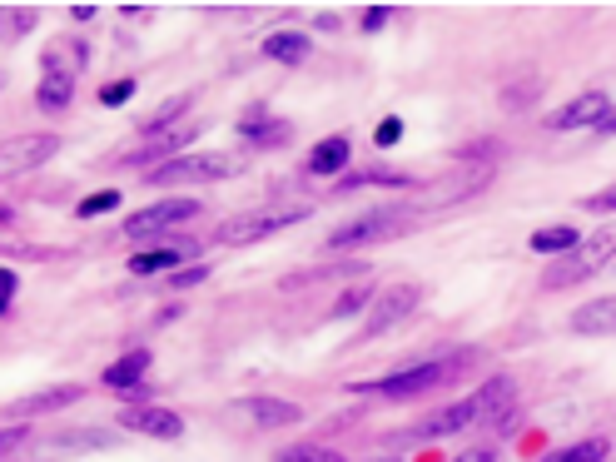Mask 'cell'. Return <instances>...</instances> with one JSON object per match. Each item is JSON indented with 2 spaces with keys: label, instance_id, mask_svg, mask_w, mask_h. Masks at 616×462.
I'll use <instances>...</instances> for the list:
<instances>
[{
  "label": "cell",
  "instance_id": "1",
  "mask_svg": "<svg viewBox=\"0 0 616 462\" xmlns=\"http://www.w3.org/2000/svg\"><path fill=\"white\" fill-rule=\"evenodd\" d=\"M467 363H472V353H443V358L413 363V368H403V373H388V378L358 383V393H383V398H423V393H433V388L453 383Z\"/></svg>",
  "mask_w": 616,
  "mask_h": 462
},
{
  "label": "cell",
  "instance_id": "2",
  "mask_svg": "<svg viewBox=\"0 0 616 462\" xmlns=\"http://www.w3.org/2000/svg\"><path fill=\"white\" fill-rule=\"evenodd\" d=\"M607 249H612V239H607V234H597L592 244H577L567 259H552V264L542 269V289H572V284L592 279V274L607 264Z\"/></svg>",
  "mask_w": 616,
  "mask_h": 462
},
{
  "label": "cell",
  "instance_id": "3",
  "mask_svg": "<svg viewBox=\"0 0 616 462\" xmlns=\"http://www.w3.org/2000/svg\"><path fill=\"white\" fill-rule=\"evenodd\" d=\"M403 219H408L403 209H373V214H363V219L333 229V234H328V249H363V244L393 239V234L403 229Z\"/></svg>",
  "mask_w": 616,
  "mask_h": 462
},
{
  "label": "cell",
  "instance_id": "4",
  "mask_svg": "<svg viewBox=\"0 0 616 462\" xmlns=\"http://www.w3.org/2000/svg\"><path fill=\"white\" fill-rule=\"evenodd\" d=\"M607 120H612V100L602 90H587L572 105H562L557 115H547V130H602Z\"/></svg>",
  "mask_w": 616,
  "mask_h": 462
},
{
  "label": "cell",
  "instance_id": "5",
  "mask_svg": "<svg viewBox=\"0 0 616 462\" xmlns=\"http://www.w3.org/2000/svg\"><path fill=\"white\" fill-rule=\"evenodd\" d=\"M229 174H234V159L229 154H189V159L159 164L150 179H159V184H184V179L204 184V179H229Z\"/></svg>",
  "mask_w": 616,
  "mask_h": 462
},
{
  "label": "cell",
  "instance_id": "6",
  "mask_svg": "<svg viewBox=\"0 0 616 462\" xmlns=\"http://www.w3.org/2000/svg\"><path fill=\"white\" fill-rule=\"evenodd\" d=\"M184 219H199V199H159L150 209H140L135 219H125V234L130 239H145V234H159V229H174Z\"/></svg>",
  "mask_w": 616,
  "mask_h": 462
},
{
  "label": "cell",
  "instance_id": "7",
  "mask_svg": "<svg viewBox=\"0 0 616 462\" xmlns=\"http://www.w3.org/2000/svg\"><path fill=\"white\" fill-rule=\"evenodd\" d=\"M299 219H304V209H289V214H249V219L224 224V229H219V244L244 249V244H259V239H269V234H279V229H289V224H299Z\"/></svg>",
  "mask_w": 616,
  "mask_h": 462
},
{
  "label": "cell",
  "instance_id": "8",
  "mask_svg": "<svg viewBox=\"0 0 616 462\" xmlns=\"http://www.w3.org/2000/svg\"><path fill=\"white\" fill-rule=\"evenodd\" d=\"M413 304H418V289H413V284H398V289L373 294V313H368V323H363V338H383L403 313H413Z\"/></svg>",
  "mask_w": 616,
  "mask_h": 462
},
{
  "label": "cell",
  "instance_id": "9",
  "mask_svg": "<svg viewBox=\"0 0 616 462\" xmlns=\"http://www.w3.org/2000/svg\"><path fill=\"white\" fill-rule=\"evenodd\" d=\"M229 413L234 418H249L259 428H289V423L304 418V408L289 403V398H239V403H229Z\"/></svg>",
  "mask_w": 616,
  "mask_h": 462
},
{
  "label": "cell",
  "instance_id": "10",
  "mask_svg": "<svg viewBox=\"0 0 616 462\" xmlns=\"http://www.w3.org/2000/svg\"><path fill=\"white\" fill-rule=\"evenodd\" d=\"M120 423H125L130 433L159 438V443H174V438H184V418H179V413H169V408H135V413H125Z\"/></svg>",
  "mask_w": 616,
  "mask_h": 462
},
{
  "label": "cell",
  "instance_id": "11",
  "mask_svg": "<svg viewBox=\"0 0 616 462\" xmlns=\"http://www.w3.org/2000/svg\"><path fill=\"white\" fill-rule=\"evenodd\" d=\"M199 244H154L130 259V274H179V259H194Z\"/></svg>",
  "mask_w": 616,
  "mask_h": 462
},
{
  "label": "cell",
  "instance_id": "12",
  "mask_svg": "<svg viewBox=\"0 0 616 462\" xmlns=\"http://www.w3.org/2000/svg\"><path fill=\"white\" fill-rule=\"evenodd\" d=\"M80 403V388L65 383V388H45V393H30V398H15L10 403V418H35V413H60V408H75Z\"/></svg>",
  "mask_w": 616,
  "mask_h": 462
},
{
  "label": "cell",
  "instance_id": "13",
  "mask_svg": "<svg viewBox=\"0 0 616 462\" xmlns=\"http://www.w3.org/2000/svg\"><path fill=\"white\" fill-rule=\"evenodd\" d=\"M150 373V348H130L120 363H110L105 368V388H115V393H135V388H145L140 378Z\"/></svg>",
  "mask_w": 616,
  "mask_h": 462
},
{
  "label": "cell",
  "instance_id": "14",
  "mask_svg": "<svg viewBox=\"0 0 616 462\" xmlns=\"http://www.w3.org/2000/svg\"><path fill=\"white\" fill-rule=\"evenodd\" d=\"M512 398H517V383H512V378H487V383H482V388L472 393L477 423H487V418H507Z\"/></svg>",
  "mask_w": 616,
  "mask_h": 462
},
{
  "label": "cell",
  "instance_id": "15",
  "mask_svg": "<svg viewBox=\"0 0 616 462\" xmlns=\"http://www.w3.org/2000/svg\"><path fill=\"white\" fill-rule=\"evenodd\" d=\"M477 423V408H472V398L458 403V408H443L438 418H428V423H418L408 438H448V433H462V428H472Z\"/></svg>",
  "mask_w": 616,
  "mask_h": 462
},
{
  "label": "cell",
  "instance_id": "16",
  "mask_svg": "<svg viewBox=\"0 0 616 462\" xmlns=\"http://www.w3.org/2000/svg\"><path fill=\"white\" fill-rule=\"evenodd\" d=\"M572 328H577V333H616V294L582 304L572 313Z\"/></svg>",
  "mask_w": 616,
  "mask_h": 462
},
{
  "label": "cell",
  "instance_id": "17",
  "mask_svg": "<svg viewBox=\"0 0 616 462\" xmlns=\"http://www.w3.org/2000/svg\"><path fill=\"white\" fill-rule=\"evenodd\" d=\"M70 100H75V75H65V70H50V75L40 80V90H35V105L50 110V115L70 110Z\"/></svg>",
  "mask_w": 616,
  "mask_h": 462
},
{
  "label": "cell",
  "instance_id": "18",
  "mask_svg": "<svg viewBox=\"0 0 616 462\" xmlns=\"http://www.w3.org/2000/svg\"><path fill=\"white\" fill-rule=\"evenodd\" d=\"M348 164V140L343 135H328L323 145H313V154H308V174H338Z\"/></svg>",
  "mask_w": 616,
  "mask_h": 462
},
{
  "label": "cell",
  "instance_id": "19",
  "mask_svg": "<svg viewBox=\"0 0 616 462\" xmlns=\"http://www.w3.org/2000/svg\"><path fill=\"white\" fill-rule=\"evenodd\" d=\"M264 55H269V60H279V65H304L308 60V40L304 35H294V30H279V35H269V40H264Z\"/></svg>",
  "mask_w": 616,
  "mask_h": 462
},
{
  "label": "cell",
  "instance_id": "20",
  "mask_svg": "<svg viewBox=\"0 0 616 462\" xmlns=\"http://www.w3.org/2000/svg\"><path fill=\"white\" fill-rule=\"evenodd\" d=\"M55 150H60L55 135H35V140H25V145H15V150L5 154V174H15L20 164H40V159H50Z\"/></svg>",
  "mask_w": 616,
  "mask_h": 462
},
{
  "label": "cell",
  "instance_id": "21",
  "mask_svg": "<svg viewBox=\"0 0 616 462\" xmlns=\"http://www.w3.org/2000/svg\"><path fill=\"white\" fill-rule=\"evenodd\" d=\"M577 244H582L577 229H537V234H532V249H537V254H552V259H557V254H572Z\"/></svg>",
  "mask_w": 616,
  "mask_h": 462
},
{
  "label": "cell",
  "instance_id": "22",
  "mask_svg": "<svg viewBox=\"0 0 616 462\" xmlns=\"http://www.w3.org/2000/svg\"><path fill=\"white\" fill-rule=\"evenodd\" d=\"M194 140V130H174V135H164V140H154V145H145V150H130V154H120L125 164H150V159H159V154H169V150H184Z\"/></svg>",
  "mask_w": 616,
  "mask_h": 462
},
{
  "label": "cell",
  "instance_id": "23",
  "mask_svg": "<svg viewBox=\"0 0 616 462\" xmlns=\"http://www.w3.org/2000/svg\"><path fill=\"white\" fill-rule=\"evenodd\" d=\"M184 110H189V95H169V100H164V105H159V110H154L150 120H145V125H140V135H159V130H164V125H169V120H179V115H184Z\"/></svg>",
  "mask_w": 616,
  "mask_h": 462
},
{
  "label": "cell",
  "instance_id": "24",
  "mask_svg": "<svg viewBox=\"0 0 616 462\" xmlns=\"http://www.w3.org/2000/svg\"><path fill=\"white\" fill-rule=\"evenodd\" d=\"M244 135L269 150V145H284V140H289V125H284V120H274V125H244Z\"/></svg>",
  "mask_w": 616,
  "mask_h": 462
},
{
  "label": "cell",
  "instance_id": "25",
  "mask_svg": "<svg viewBox=\"0 0 616 462\" xmlns=\"http://www.w3.org/2000/svg\"><path fill=\"white\" fill-rule=\"evenodd\" d=\"M602 458H607V438H592V443H577L572 453H562L552 462H602Z\"/></svg>",
  "mask_w": 616,
  "mask_h": 462
},
{
  "label": "cell",
  "instance_id": "26",
  "mask_svg": "<svg viewBox=\"0 0 616 462\" xmlns=\"http://www.w3.org/2000/svg\"><path fill=\"white\" fill-rule=\"evenodd\" d=\"M532 95H537V80H527V85H507V90H502V110H527V105H532Z\"/></svg>",
  "mask_w": 616,
  "mask_h": 462
},
{
  "label": "cell",
  "instance_id": "27",
  "mask_svg": "<svg viewBox=\"0 0 616 462\" xmlns=\"http://www.w3.org/2000/svg\"><path fill=\"white\" fill-rule=\"evenodd\" d=\"M115 204H120V194H115V189H100V194H90V199L80 204V219H95V214H110Z\"/></svg>",
  "mask_w": 616,
  "mask_h": 462
},
{
  "label": "cell",
  "instance_id": "28",
  "mask_svg": "<svg viewBox=\"0 0 616 462\" xmlns=\"http://www.w3.org/2000/svg\"><path fill=\"white\" fill-rule=\"evenodd\" d=\"M279 462H343L338 453H328V448H289V453H279Z\"/></svg>",
  "mask_w": 616,
  "mask_h": 462
},
{
  "label": "cell",
  "instance_id": "29",
  "mask_svg": "<svg viewBox=\"0 0 616 462\" xmlns=\"http://www.w3.org/2000/svg\"><path fill=\"white\" fill-rule=\"evenodd\" d=\"M130 95H135V80H115V85H105V90H100V105H110V110H115V105H125Z\"/></svg>",
  "mask_w": 616,
  "mask_h": 462
},
{
  "label": "cell",
  "instance_id": "30",
  "mask_svg": "<svg viewBox=\"0 0 616 462\" xmlns=\"http://www.w3.org/2000/svg\"><path fill=\"white\" fill-rule=\"evenodd\" d=\"M100 443H110L105 433H60V448H100Z\"/></svg>",
  "mask_w": 616,
  "mask_h": 462
},
{
  "label": "cell",
  "instance_id": "31",
  "mask_svg": "<svg viewBox=\"0 0 616 462\" xmlns=\"http://www.w3.org/2000/svg\"><path fill=\"white\" fill-rule=\"evenodd\" d=\"M368 304H373V294H343V304H333V318H348V313H358Z\"/></svg>",
  "mask_w": 616,
  "mask_h": 462
},
{
  "label": "cell",
  "instance_id": "32",
  "mask_svg": "<svg viewBox=\"0 0 616 462\" xmlns=\"http://www.w3.org/2000/svg\"><path fill=\"white\" fill-rule=\"evenodd\" d=\"M582 209H592V214H612L616 209V189H607V194H587V199H582Z\"/></svg>",
  "mask_w": 616,
  "mask_h": 462
},
{
  "label": "cell",
  "instance_id": "33",
  "mask_svg": "<svg viewBox=\"0 0 616 462\" xmlns=\"http://www.w3.org/2000/svg\"><path fill=\"white\" fill-rule=\"evenodd\" d=\"M398 140H403V120H383L373 145H383V150H388V145H398Z\"/></svg>",
  "mask_w": 616,
  "mask_h": 462
},
{
  "label": "cell",
  "instance_id": "34",
  "mask_svg": "<svg viewBox=\"0 0 616 462\" xmlns=\"http://www.w3.org/2000/svg\"><path fill=\"white\" fill-rule=\"evenodd\" d=\"M204 274H209V269H204V264H194V269H179V274H169V284H174V289H189V284H199Z\"/></svg>",
  "mask_w": 616,
  "mask_h": 462
},
{
  "label": "cell",
  "instance_id": "35",
  "mask_svg": "<svg viewBox=\"0 0 616 462\" xmlns=\"http://www.w3.org/2000/svg\"><path fill=\"white\" fill-rule=\"evenodd\" d=\"M388 25V5H373V10H363V30H383Z\"/></svg>",
  "mask_w": 616,
  "mask_h": 462
},
{
  "label": "cell",
  "instance_id": "36",
  "mask_svg": "<svg viewBox=\"0 0 616 462\" xmlns=\"http://www.w3.org/2000/svg\"><path fill=\"white\" fill-rule=\"evenodd\" d=\"M0 294H5V299H0V308L10 313V304H15V274H10V269H0Z\"/></svg>",
  "mask_w": 616,
  "mask_h": 462
},
{
  "label": "cell",
  "instance_id": "37",
  "mask_svg": "<svg viewBox=\"0 0 616 462\" xmlns=\"http://www.w3.org/2000/svg\"><path fill=\"white\" fill-rule=\"evenodd\" d=\"M453 462H497V458H492L487 448H472V453H458V458H453Z\"/></svg>",
  "mask_w": 616,
  "mask_h": 462
},
{
  "label": "cell",
  "instance_id": "38",
  "mask_svg": "<svg viewBox=\"0 0 616 462\" xmlns=\"http://www.w3.org/2000/svg\"><path fill=\"white\" fill-rule=\"evenodd\" d=\"M597 135H616V115L607 120V125H602V130H597Z\"/></svg>",
  "mask_w": 616,
  "mask_h": 462
},
{
  "label": "cell",
  "instance_id": "39",
  "mask_svg": "<svg viewBox=\"0 0 616 462\" xmlns=\"http://www.w3.org/2000/svg\"><path fill=\"white\" fill-rule=\"evenodd\" d=\"M383 462H393V458H383Z\"/></svg>",
  "mask_w": 616,
  "mask_h": 462
}]
</instances>
